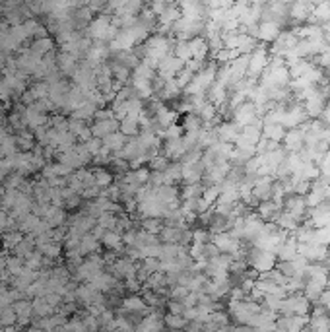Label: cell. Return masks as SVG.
<instances>
[{"label": "cell", "mask_w": 330, "mask_h": 332, "mask_svg": "<svg viewBox=\"0 0 330 332\" xmlns=\"http://www.w3.org/2000/svg\"><path fill=\"white\" fill-rule=\"evenodd\" d=\"M247 264L252 266V270H256L258 274H264V272H270L276 268L278 264V258L274 252H268V250L256 249V247H250L247 252Z\"/></svg>", "instance_id": "cell-1"}, {"label": "cell", "mask_w": 330, "mask_h": 332, "mask_svg": "<svg viewBox=\"0 0 330 332\" xmlns=\"http://www.w3.org/2000/svg\"><path fill=\"white\" fill-rule=\"evenodd\" d=\"M256 107L252 105V101H245L243 105H239L235 111H233V123L239 124L241 128L243 126H248L256 121Z\"/></svg>", "instance_id": "cell-2"}, {"label": "cell", "mask_w": 330, "mask_h": 332, "mask_svg": "<svg viewBox=\"0 0 330 332\" xmlns=\"http://www.w3.org/2000/svg\"><path fill=\"white\" fill-rule=\"evenodd\" d=\"M241 126L235 124V123H222L216 126V136H218V142H226V144H235L239 134H241Z\"/></svg>", "instance_id": "cell-3"}, {"label": "cell", "mask_w": 330, "mask_h": 332, "mask_svg": "<svg viewBox=\"0 0 330 332\" xmlns=\"http://www.w3.org/2000/svg\"><path fill=\"white\" fill-rule=\"evenodd\" d=\"M282 33V25L276 21H260L258 23V35L256 39L262 43H274L278 35Z\"/></svg>", "instance_id": "cell-4"}, {"label": "cell", "mask_w": 330, "mask_h": 332, "mask_svg": "<svg viewBox=\"0 0 330 332\" xmlns=\"http://www.w3.org/2000/svg\"><path fill=\"white\" fill-rule=\"evenodd\" d=\"M119 126H121V123L117 119H111V121H103V123H91L89 130H91L93 138L103 140L105 136H109L113 132H119Z\"/></svg>", "instance_id": "cell-5"}, {"label": "cell", "mask_w": 330, "mask_h": 332, "mask_svg": "<svg viewBox=\"0 0 330 332\" xmlns=\"http://www.w3.org/2000/svg\"><path fill=\"white\" fill-rule=\"evenodd\" d=\"M183 166V181L186 185H198L200 179L204 177V166L200 164H181Z\"/></svg>", "instance_id": "cell-6"}, {"label": "cell", "mask_w": 330, "mask_h": 332, "mask_svg": "<svg viewBox=\"0 0 330 332\" xmlns=\"http://www.w3.org/2000/svg\"><path fill=\"white\" fill-rule=\"evenodd\" d=\"M57 66H59L62 76H72L78 68V57H74L70 53H59L57 55Z\"/></svg>", "instance_id": "cell-7"}, {"label": "cell", "mask_w": 330, "mask_h": 332, "mask_svg": "<svg viewBox=\"0 0 330 332\" xmlns=\"http://www.w3.org/2000/svg\"><path fill=\"white\" fill-rule=\"evenodd\" d=\"M188 47H190V55H192V59L194 61H198V62H204V59L208 57V53H210V49H208V41H206V37H194V39H190L188 41Z\"/></svg>", "instance_id": "cell-8"}, {"label": "cell", "mask_w": 330, "mask_h": 332, "mask_svg": "<svg viewBox=\"0 0 330 332\" xmlns=\"http://www.w3.org/2000/svg\"><path fill=\"white\" fill-rule=\"evenodd\" d=\"M177 119H179V113L177 111H173V109H169V107H162L156 115H154V123L160 126V128H169V126H173V124H177Z\"/></svg>", "instance_id": "cell-9"}, {"label": "cell", "mask_w": 330, "mask_h": 332, "mask_svg": "<svg viewBox=\"0 0 330 332\" xmlns=\"http://www.w3.org/2000/svg\"><path fill=\"white\" fill-rule=\"evenodd\" d=\"M14 136H16V146H18L20 152L25 154V152H33V150H35L37 142H35L33 132H29V130H20V132H16Z\"/></svg>", "instance_id": "cell-10"}, {"label": "cell", "mask_w": 330, "mask_h": 332, "mask_svg": "<svg viewBox=\"0 0 330 332\" xmlns=\"http://www.w3.org/2000/svg\"><path fill=\"white\" fill-rule=\"evenodd\" d=\"M103 146L111 152V154H119L124 146H126V142H128V138L124 136V134H121V132H113V134H109V136H105L103 140Z\"/></svg>", "instance_id": "cell-11"}, {"label": "cell", "mask_w": 330, "mask_h": 332, "mask_svg": "<svg viewBox=\"0 0 330 332\" xmlns=\"http://www.w3.org/2000/svg\"><path fill=\"white\" fill-rule=\"evenodd\" d=\"M43 220L49 224L51 229L64 228V224H66V212H64V208H55V206H51V208L47 210V216H45Z\"/></svg>", "instance_id": "cell-12"}, {"label": "cell", "mask_w": 330, "mask_h": 332, "mask_svg": "<svg viewBox=\"0 0 330 332\" xmlns=\"http://www.w3.org/2000/svg\"><path fill=\"white\" fill-rule=\"evenodd\" d=\"M91 173H93V179H95V187H99L101 190L109 188V187L115 183L113 173H111V171H107L105 167H93V169H91Z\"/></svg>", "instance_id": "cell-13"}, {"label": "cell", "mask_w": 330, "mask_h": 332, "mask_svg": "<svg viewBox=\"0 0 330 332\" xmlns=\"http://www.w3.org/2000/svg\"><path fill=\"white\" fill-rule=\"evenodd\" d=\"M186 228H171V226H165L164 231L160 233V239L164 243H173V245H181L183 243V235H185Z\"/></svg>", "instance_id": "cell-14"}, {"label": "cell", "mask_w": 330, "mask_h": 332, "mask_svg": "<svg viewBox=\"0 0 330 332\" xmlns=\"http://www.w3.org/2000/svg\"><path fill=\"white\" fill-rule=\"evenodd\" d=\"M101 245L105 247V249L109 250H117L123 249L124 245H123V233H119V231H105V235L101 237Z\"/></svg>", "instance_id": "cell-15"}, {"label": "cell", "mask_w": 330, "mask_h": 332, "mask_svg": "<svg viewBox=\"0 0 330 332\" xmlns=\"http://www.w3.org/2000/svg\"><path fill=\"white\" fill-rule=\"evenodd\" d=\"M99 249H101V241H97L91 233H85L82 237V241H80V254L89 256V254H95Z\"/></svg>", "instance_id": "cell-16"}, {"label": "cell", "mask_w": 330, "mask_h": 332, "mask_svg": "<svg viewBox=\"0 0 330 332\" xmlns=\"http://www.w3.org/2000/svg\"><path fill=\"white\" fill-rule=\"evenodd\" d=\"M29 49H31V53H35V55H39V57H45L47 53L55 51V41H53L51 37H45V39H33Z\"/></svg>", "instance_id": "cell-17"}, {"label": "cell", "mask_w": 330, "mask_h": 332, "mask_svg": "<svg viewBox=\"0 0 330 332\" xmlns=\"http://www.w3.org/2000/svg\"><path fill=\"white\" fill-rule=\"evenodd\" d=\"M21 241H23V233L20 229H10V231L2 233V247L4 249L14 250Z\"/></svg>", "instance_id": "cell-18"}, {"label": "cell", "mask_w": 330, "mask_h": 332, "mask_svg": "<svg viewBox=\"0 0 330 332\" xmlns=\"http://www.w3.org/2000/svg\"><path fill=\"white\" fill-rule=\"evenodd\" d=\"M181 87L177 85L175 80H169V82H165V85L162 87V91H158V99L160 101H171V99H177L179 95H181Z\"/></svg>", "instance_id": "cell-19"}, {"label": "cell", "mask_w": 330, "mask_h": 332, "mask_svg": "<svg viewBox=\"0 0 330 332\" xmlns=\"http://www.w3.org/2000/svg\"><path fill=\"white\" fill-rule=\"evenodd\" d=\"M95 111H97V107L93 105V103H89V101H85L80 109H76V111H72V117L70 119H74V121H83V123H87V121H93V115H95Z\"/></svg>", "instance_id": "cell-20"}, {"label": "cell", "mask_w": 330, "mask_h": 332, "mask_svg": "<svg viewBox=\"0 0 330 332\" xmlns=\"http://www.w3.org/2000/svg\"><path fill=\"white\" fill-rule=\"evenodd\" d=\"M37 249V245H35V239L31 237V235H27V237H23V241L14 249V256H20V258H27L31 252H35Z\"/></svg>", "instance_id": "cell-21"}, {"label": "cell", "mask_w": 330, "mask_h": 332, "mask_svg": "<svg viewBox=\"0 0 330 332\" xmlns=\"http://www.w3.org/2000/svg\"><path fill=\"white\" fill-rule=\"evenodd\" d=\"M202 119L196 115V113H188V115H185V119H183V130L185 132H200L202 130Z\"/></svg>", "instance_id": "cell-22"}, {"label": "cell", "mask_w": 330, "mask_h": 332, "mask_svg": "<svg viewBox=\"0 0 330 332\" xmlns=\"http://www.w3.org/2000/svg\"><path fill=\"white\" fill-rule=\"evenodd\" d=\"M165 224L162 218H146V220H142V229L144 231H148V233H152V235H156V237H160V233L164 231Z\"/></svg>", "instance_id": "cell-23"}, {"label": "cell", "mask_w": 330, "mask_h": 332, "mask_svg": "<svg viewBox=\"0 0 330 332\" xmlns=\"http://www.w3.org/2000/svg\"><path fill=\"white\" fill-rule=\"evenodd\" d=\"M156 70L154 68H150L148 64H144V62H140L136 68H134V72H132V78L134 80H148V82H154L156 80Z\"/></svg>", "instance_id": "cell-24"}, {"label": "cell", "mask_w": 330, "mask_h": 332, "mask_svg": "<svg viewBox=\"0 0 330 332\" xmlns=\"http://www.w3.org/2000/svg\"><path fill=\"white\" fill-rule=\"evenodd\" d=\"M173 57H177L179 61L183 62H188L192 61V55H190V47H188V41H177L175 47H173Z\"/></svg>", "instance_id": "cell-25"}, {"label": "cell", "mask_w": 330, "mask_h": 332, "mask_svg": "<svg viewBox=\"0 0 330 332\" xmlns=\"http://www.w3.org/2000/svg\"><path fill=\"white\" fill-rule=\"evenodd\" d=\"M23 268H25V260H23V258H20V256H10V258H6V270H8L10 274L20 276V274L23 272Z\"/></svg>", "instance_id": "cell-26"}, {"label": "cell", "mask_w": 330, "mask_h": 332, "mask_svg": "<svg viewBox=\"0 0 330 332\" xmlns=\"http://www.w3.org/2000/svg\"><path fill=\"white\" fill-rule=\"evenodd\" d=\"M202 190H204V185H186L183 190H181V200H190V198H200L202 196Z\"/></svg>", "instance_id": "cell-27"}, {"label": "cell", "mask_w": 330, "mask_h": 332, "mask_svg": "<svg viewBox=\"0 0 330 332\" xmlns=\"http://www.w3.org/2000/svg\"><path fill=\"white\" fill-rule=\"evenodd\" d=\"M39 252L45 256V258H59L61 256V252H62V243H47V245H43V247H39Z\"/></svg>", "instance_id": "cell-28"}, {"label": "cell", "mask_w": 330, "mask_h": 332, "mask_svg": "<svg viewBox=\"0 0 330 332\" xmlns=\"http://www.w3.org/2000/svg\"><path fill=\"white\" fill-rule=\"evenodd\" d=\"M117 220H119V216H115V214H101L97 218V226H101L105 231H115L117 229Z\"/></svg>", "instance_id": "cell-29"}, {"label": "cell", "mask_w": 330, "mask_h": 332, "mask_svg": "<svg viewBox=\"0 0 330 332\" xmlns=\"http://www.w3.org/2000/svg\"><path fill=\"white\" fill-rule=\"evenodd\" d=\"M49 89H51V85L47 82H35L31 87H29V91H31L33 97H35V101L47 99V97H49Z\"/></svg>", "instance_id": "cell-30"}, {"label": "cell", "mask_w": 330, "mask_h": 332, "mask_svg": "<svg viewBox=\"0 0 330 332\" xmlns=\"http://www.w3.org/2000/svg\"><path fill=\"white\" fill-rule=\"evenodd\" d=\"M119 132L121 134H124L126 138H130V136H138L140 134V128H138V123H132V121H121V126H119Z\"/></svg>", "instance_id": "cell-31"}, {"label": "cell", "mask_w": 330, "mask_h": 332, "mask_svg": "<svg viewBox=\"0 0 330 332\" xmlns=\"http://www.w3.org/2000/svg\"><path fill=\"white\" fill-rule=\"evenodd\" d=\"M183 134H185L183 126H181V124H173V126L165 128L164 134H162V138H164L165 142H175V140H181V138H183Z\"/></svg>", "instance_id": "cell-32"}, {"label": "cell", "mask_w": 330, "mask_h": 332, "mask_svg": "<svg viewBox=\"0 0 330 332\" xmlns=\"http://www.w3.org/2000/svg\"><path fill=\"white\" fill-rule=\"evenodd\" d=\"M123 307H124V311H144L146 303H144V299H140L136 295H130V297H126L123 301Z\"/></svg>", "instance_id": "cell-33"}, {"label": "cell", "mask_w": 330, "mask_h": 332, "mask_svg": "<svg viewBox=\"0 0 330 332\" xmlns=\"http://www.w3.org/2000/svg\"><path fill=\"white\" fill-rule=\"evenodd\" d=\"M68 123H70V119H66V117H62V115H55V117H51V128H55L57 132H66L68 130Z\"/></svg>", "instance_id": "cell-34"}, {"label": "cell", "mask_w": 330, "mask_h": 332, "mask_svg": "<svg viewBox=\"0 0 330 332\" xmlns=\"http://www.w3.org/2000/svg\"><path fill=\"white\" fill-rule=\"evenodd\" d=\"M12 95H14L12 85L6 82L4 78H0V103L10 105V103H12Z\"/></svg>", "instance_id": "cell-35"}, {"label": "cell", "mask_w": 330, "mask_h": 332, "mask_svg": "<svg viewBox=\"0 0 330 332\" xmlns=\"http://www.w3.org/2000/svg\"><path fill=\"white\" fill-rule=\"evenodd\" d=\"M167 167H169V160L165 156H156V158L150 160V171L152 173H164Z\"/></svg>", "instance_id": "cell-36"}, {"label": "cell", "mask_w": 330, "mask_h": 332, "mask_svg": "<svg viewBox=\"0 0 330 332\" xmlns=\"http://www.w3.org/2000/svg\"><path fill=\"white\" fill-rule=\"evenodd\" d=\"M192 243H200V245L210 243V231H206L204 228L194 229V231H192Z\"/></svg>", "instance_id": "cell-37"}, {"label": "cell", "mask_w": 330, "mask_h": 332, "mask_svg": "<svg viewBox=\"0 0 330 332\" xmlns=\"http://www.w3.org/2000/svg\"><path fill=\"white\" fill-rule=\"evenodd\" d=\"M85 148H87L89 156H91V158H95V156L101 152V148H103V142H101L99 138H89V140L85 142Z\"/></svg>", "instance_id": "cell-38"}, {"label": "cell", "mask_w": 330, "mask_h": 332, "mask_svg": "<svg viewBox=\"0 0 330 332\" xmlns=\"http://www.w3.org/2000/svg\"><path fill=\"white\" fill-rule=\"evenodd\" d=\"M134 175H136L138 185H140V187H146V185L150 183V175H152V171H150L148 167H140V169H136V171H134Z\"/></svg>", "instance_id": "cell-39"}, {"label": "cell", "mask_w": 330, "mask_h": 332, "mask_svg": "<svg viewBox=\"0 0 330 332\" xmlns=\"http://www.w3.org/2000/svg\"><path fill=\"white\" fill-rule=\"evenodd\" d=\"M111 119H115L113 109H97L93 115V123H103V121H111Z\"/></svg>", "instance_id": "cell-40"}, {"label": "cell", "mask_w": 330, "mask_h": 332, "mask_svg": "<svg viewBox=\"0 0 330 332\" xmlns=\"http://www.w3.org/2000/svg\"><path fill=\"white\" fill-rule=\"evenodd\" d=\"M134 243H136V229L124 231L123 233V245L124 247H134Z\"/></svg>", "instance_id": "cell-41"}, {"label": "cell", "mask_w": 330, "mask_h": 332, "mask_svg": "<svg viewBox=\"0 0 330 332\" xmlns=\"http://www.w3.org/2000/svg\"><path fill=\"white\" fill-rule=\"evenodd\" d=\"M165 323H167L171 329H181V327H185V321L181 319V315H169V317H165Z\"/></svg>", "instance_id": "cell-42"}, {"label": "cell", "mask_w": 330, "mask_h": 332, "mask_svg": "<svg viewBox=\"0 0 330 332\" xmlns=\"http://www.w3.org/2000/svg\"><path fill=\"white\" fill-rule=\"evenodd\" d=\"M80 202H82V196H80V194H74L72 198H68V200L64 202V208H66V210H76V208L80 206Z\"/></svg>", "instance_id": "cell-43"}, {"label": "cell", "mask_w": 330, "mask_h": 332, "mask_svg": "<svg viewBox=\"0 0 330 332\" xmlns=\"http://www.w3.org/2000/svg\"><path fill=\"white\" fill-rule=\"evenodd\" d=\"M20 101H21V105H25V107H29V105H33V103H35V97H33V93H31L29 89H25V91L21 93V97H20Z\"/></svg>", "instance_id": "cell-44"}, {"label": "cell", "mask_w": 330, "mask_h": 332, "mask_svg": "<svg viewBox=\"0 0 330 332\" xmlns=\"http://www.w3.org/2000/svg\"><path fill=\"white\" fill-rule=\"evenodd\" d=\"M4 66H6V59H4L2 55H0V74L4 72Z\"/></svg>", "instance_id": "cell-45"}, {"label": "cell", "mask_w": 330, "mask_h": 332, "mask_svg": "<svg viewBox=\"0 0 330 332\" xmlns=\"http://www.w3.org/2000/svg\"><path fill=\"white\" fill-rule=\"evenodd\" d=\"M4 158H6V156H4V150H2V146H0V162H2Z\"/></svg>", "instance_id": "cell-46"}]
</instances>
